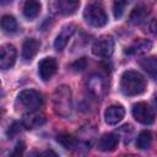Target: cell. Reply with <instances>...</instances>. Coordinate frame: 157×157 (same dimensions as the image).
Listing matches in <instances>:
<instances>
[{
    "label": "cell",
    "mask_w": 157,
    "mask_h": 157,
    "mask_svg": "<svg viewBox=\"0 0 157 157\" xmlns=\"http://www.w3.org/2000/svg\"><path fill=\"white\" fill-rule=\"evenodd\" d=\"M146 88L145 77L134 70L125 71L120 77V90L125 96L141 94Z\"/></svg>",
    "instance_id": "6da1fadb"
},
{
    "label": "cell",
    "mask_w": 157,
    "mask_h": 157,
    "mask_svg": "<svg viewBox=\"0 0 157 157\" xmlns=\"http://www.w3.org/2000/svg\"><path fill=\"white\" fill-rule=\"evenodd\" d=\"M85 21L92 27H103L108 22V16L105 13L104 6L101 0H92L87 4L83 11Z\"/></svg>",
    "instance_id": "7a4b0ae2"
},
{
    "label": "cell",
    "mask_w": 157,
    "mask_h": 157,
    "mask_svg": "<svg viewBox=\"0 0 157 157\" xmlns=\"http://www.w3.org/2000/svg\"><path fill=\"white\" fill-rule=\"evenodd\" d=\"M53 103L55 112L61 117H69L72 109L71 91L67 86H60L53 94Z\"/></svg>",
    "instance_id": "3957f363"
},
{
    "label": "cell",
    "mask_w": 157,
    "mask_h": 157,
    "mask_svg": "<svg viewBox=\"0 0 157 157\" xmlns=\"http://www.w3.org/2000/svg\"><path fill=\"white\" fill-rule=\"evenodd\" d=\"M40 105H42V97L34 90H25L17 96L16 107L18 109L33 112L37 110Z\"/></svg>",
    "instance_id": "277c9868"
},
{
    "label": "cell",
    "mask_w": 157,
    "mask_h": 157,
    "mask_svg": "<svg viewBox=\"0 0 157 157\" xmlns=\"http://www.w3.org/2000/svg\"><path fill=\"white\" fill-rule=\"evenodd\" d=\"M131 113L135 120L144 125H151L155 121V113L147 103H144V102L135 103L132 105Z\"/></svg>",
    "instance_id": "5b68a950"
},
{
    "label": "cell",
    "mask_w": 157,
    "mask_h": 157,
    "mask_svg": "<svg viewBox=\"0 0 157 157\" xmlns=\"http://www.w3.org/2000/svg\"><path fill=\"white\" fill-rule=\"evenodd\" d=\"M114 50V40L109 36L99 37L92 45V53L99 58H108Z\"/></svg>",
    "instance_id": "8992f818"
},
{
    "label": "cell",
    "mask_w": 157,
    "mask_h": 157,
    "mask_svg": "<svg viewBox=\"0 0 157 157\" xmlns=\"http://www.w3.org/2000/svg\"><path fill=\"white\" fill-rule=\"evenodd\" d=\"M16 48L11 44H5L0 49V66L2 70H7L13 66L16 61Z\"/></svg>",
    "instance_id": "52a82bcc"
},
{
    "label": "cell",
    "mask_w": 157,
    "mask_h": 157,
    "mask_svg": "<svg viewBox=\"0 0 157 157\" xmlns=\"http://www.w3.org/2000/svg\"><path fill=\"white\" fill-rule=\"evenodd\" d=\"M58 64L54 58H44L38 65V74L43 81H49L56 72Z\"/></svg>",
    "instance_id": "ba28073f"
},
{
    "label": "cell",
    "mask_w": 157,
    "mask_h": 157,
    "mask_svg": "<svg viewBox=\"0 0 157 157\" xmlns=\"http://www.w3.org/2000/svg\"><path fill=\"white\" fill-rule=\"evenodd\" d=\"M80 6V0H54L53 7L58 13L69 16L76 12Z\"/></svg>",
    "instance_id": "9c48e42d"
},
{
    "label": "cell",
    "mask_w": 157,
    "mask_h": 157,
    "mask_svg": "<svg viewBox=\"0 0 157 157\" xmlns=\"http://www.w3.org/2000/svg\"><path fill=\"white\" fill-rule=\"evenodd\" d=\"M87 85H88L90 92L97 98H101L107 93V83H105L104 78L98 75L91 76Z\"/></svg>",
    "instance_id": "30bf717a"
},
{
    "label": "cell",
    "mask_w": 157,
    "mask_h": 157,
    "mask_svg": "<svg viewBox=\"0 0 157 157\" xmlns=\"http://www.w3.org/2000/svg\"><path fill=\"white\" fill-rule=\"evenodd\" d=\"M125 115V110L121 105L114 104L105 109L104 112V120L108 125H115L121 121V119Z\"/></svg>",
    "instance_id": "8fae6325"
},
{
    "label": "cell",
    "mask_w": 157,
    "mask_h": 157,
    "mask_svg": "<svg viewBox=\"0 0 157 157\" xmlns=\"http://www.w3.org/2000/svg\"><path fill=\"white\" fill-rule=\"evenodd\" d=\"M75 32V26L74 25H66L61 28L60 33L56 36L55 40H54V47L56 50H63L66 44L69 43V39L71 38V36Z\"/></svg>",
    "instance_id": "7c38bea8"
},
{
    "label": "cell",
    "mask_w": 157,
    "mask_h": 157,
    "mask_svg": "<svg viewBox=\"0 0 157 157\" xmlns=\"http://www.w3.org/2000/svg\"><path fill=\"white\" fill-rule=\"evenodd\" d=\"M44 123H45V117L42 113H37V110L27 112L22 119V125L26 129H34L43 125Z\"/></svg>",
    "instance_id": "4fadbf2b"
},
{
    "label": "cell",
    "mask_w": 157,
    "mask_h": 157,
    "mask_svg": "<svg viewBox=\"0 0 157 157\" xmlns=\"http://www.w3.org/2000/svg\"><path fill=\"white\" fill-rule=\"evenodd\" d=\"M152 48V43L147 39H137L132 44L125 48L124 53L128 55H140L147 53Z\"/></svg>",
    "instance_id": "5bb4252c"
},
{
    "label": "cell",
    "mask_w": 157,
    "mask_h": 157,
    "mask_svg": "<svg viewBox=\"0 0 157 157\" xmlns=\"http://www.w3.org/2000/svg\"><path fill=\"white\" fill-rule=\"evenodd\" d=\"M39 47H40V43L37 39H34V38L26 39L23 45H22V58H23V60H26V61L32 60L36 56V54L38 53Z\"/></svg>",
    "instance_id": "9a60e30c"
},
{
    "label": "cell",
    "mask_w": 157,
    "mask_h": 157,
    "mask_svg": "<svg viewBox=\"0 0 157 157\" xmlns=\"http://www.w3.org/2000/svg\"><path fill=\"white\" fill-rule=\"evenodd\" d=\"M118 144H119V136L113 134V132H109V134H104V135H102L99 137V140H98V148L101 151L108 152V151L115 150Z\"/></svg>",
    "instance_id": "2e32d148"
},
{
    "label": "cell",
    "mask_w": 157,
    "mask_h": 157,
    "mask_svg": "<svg viewBox=\"0 0 157 157\" xmlns=\"http://www.w3.org/2000/svg\"><path fill=\"white\" fill-rule=\"evenodd\" d=\"M40 12V2L38 0H26L23 4V15L33 20L36 18Z\"/></svg>",
    "instance_id": "e0dca14e"
},
{
    "label": "cell",
    "mask_w": 157,
    "mask_h": 157,
    "mask_svg": "<svg viewBox=\"0 0 157 157\" xmlns=\"http://www.w3.org/2000/svg\"><path fill=\"white\" fill-rule=\"evenodd\" d=\"M140 66L157 82V58L150 56L140 61Z\"/></svg>",
    "instance_id": "ac0fdd59"
},
{
    "label": "cell",
    "mask_w": 157,
    "mask_h": 157,
    "mask_svg": "<svg viewBox=\"0 0 157 157\" xmlns=\"http://www.w3.org/2000/svg\"><path fill=\"white\" fill-rule=\"evenodd\" d=\"M147 15H148V9L144 5H140V6H137L132 10V12L130 13L129 20L134 25H140L141 22H144V20L146 18Z\"/></svg>",
    "instance_id": "d6986e66"
},
{
    "label": "cell",
    "mask_w": 157,
    "mask_h": 157,
    "mask_svg": "<svg viewBox=\"0 0 157 157\" xmlns=\"http://www.w3.org/2000/svg\"><path fill=\"white\" fill-rule=\"evenodd\" d=\"M152 140H153V135L151 131L148 130H144L139 134L137 139H136V146L140 148V150H146L151 146L152 144Z\"/></svg>",
    "instance_id": "ffe728a7"
},
{
    "label": "cell",
    "mask_w": 157,
    "mask_h": 157,
    "mask_svg": "<svg viewBox=\"0 0 157 157\" xmlns=\"http://www.w3.org/2000/svg\"><path fill=\"white\" fill-rule=\"evenodd\" d=\"M132 0H113V13L115 18H120L126 9V6Z\"/></svg>",
    "instance_id": "44dd1931"
},
{
    "label": "cell",
    "mask_w": 157,
    "mask_h": 157,
    "mask_svg": "<svg viewBox=\"0 0 157 157\" xmlns=\"http://www.w3.org/2000/svg\"><path fill=\"white\" fill-rule=\"evenodd\" d=\"M1 27L5 32L7 33H11V32H15L16 28H17V22L15 20V17L10 16V15H6L2 17L1 20Z\"/></svg>",
    "instance_id": "7402d4cb"
},
{
    "label": "cell",
    "mask_w": 157,
    "mask_h": 157,
    "mask_svg": "<svg viewBox=\"0 0 157 157\" xmlns=\"http://www.w3.org/2000/svg\"><path fill=\"white\" fill-rule=\"evenodd\" d=\"M56 141L59 144H61L65 148H72L75 146V144H76L75 139L72 136H70L69 134H60V135H58L56 136Z\"/></svg>",
    "instance_id": "603a6c76"
},
{
    "label": "cell",
    "mask_w": 157,
    "mask_h": 157,
    "mask_svg": "<svg viewBox=\"0 0 157 157\" xmlns=\"http://www.w3.org/2000/svg\"><path fill=\"white\" fill-rule=\"evenodd\" d=\"M86 65H87L86 58H81V59H78L71 64V69L74 71H82L83 69H86Z\"/></svg>",
    "instance_id": "cb8c5ba5"
},
{
    "label": "cell",
    "mask_w": 157,
    "mask_h": 157,
    "mask_svg": "<svg viewBox=\"0 0 157 157\" xmlns=\"http://www.w3.org/2000/svg\"><path fill=\"white\" fill-rule=\"evenodd\" d=\"M20 132V124L18 123H13L11 126H10V129H9V131H7V135H9V137H13L16 134H18Z\"/></svg>",
    "instance_id": "d4e9b609"
},
{
    "label": "cell",
    "mask_w": 157,
    "mask_h": 157,
    "mask_svg": "<svg viewBox=\"0 0 157 157\" xmlns=\"http://www.w3.org/2000/svg\"><path fill=\"white\" fill-rule=\"evenodd\" d=\"M23 150H25V144L23 142H18L17 145H16V148H15V151H13V153L12 155H21L22 152H23Z\"/></svg>",
    "instance_id": "484cf974"
},
{
    "label": "cell",
    "mask_w": 157,
    "mask_h": 157,
    "mask_svg": "<svg viewBox=\"0 0 157 157\" xmlns=\"http://www.w3.org/2000/svg\"><path fill=\"white\" fill-rule=\"evenodd\" d=\"M150 29H151V32H152L153 34H157V17L151 21V23H150Z\"/></svg>",
    "instance_id": "4316f807"
},
{
    "label": "cell",
    "mask_w": 157,
    "mask_h": 157,
    "mask_svg": "<svg viewBox=\"0 0 157 157\" xmlns=\"http://www.w3.org/2000/svg\"><path fill=\"white\" fill-rule=\"evenodd\" d=\"M47 155H53V156H56V153H55L54 151H52V150H50V151H45V152H43V153H42V156H47Z\"/></svg>",
    "instance_id": "83f0119b"
},
{
    "label": "cell",
    "mask_w": 157,
    "mask_h": 157,
    "mask_svg": "<svg viewBox=\"0 0 157 157\" xmlns=\"http://www.w3.org/2000/svg\"><path fill=\"white\" fill-rule=\"evenodd\" d=\"M12 0H0V2L2 4V5H6V4H9V2H11Z\"/></svg>",
    "instance_id": "f1b7e54d"
},
{
    "label": "cell",
    "mask_w": 157,
    "mask_h": 157,
    "mask_svg": "<svg viewBox=\"0 0 157 157\" xmlns=\"http://www.w3.org/2000/svg\"><path fill=\"white\" fill-rule=\"evenodd\" d=\"M155 103H156V105H157V94L155 96Z\"/></svg>",
    "instance_id": "f546056e"
}]
</instances>
